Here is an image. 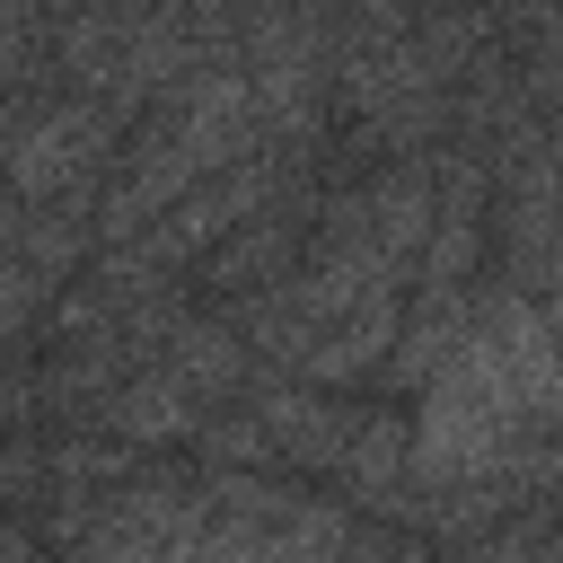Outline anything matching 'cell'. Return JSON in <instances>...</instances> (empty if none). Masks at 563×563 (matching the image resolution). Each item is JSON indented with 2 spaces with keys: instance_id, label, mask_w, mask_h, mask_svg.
Returning <instances> with one entry per match:
<instances>
[{
  "instance_id": "obj_1",
  "label": "cell",
  "mask_w": 563,
  "mask_h": 563,
  "mask_svg": "<svg viewBox=\"0 0 563 563\" xmlns=\"http://www.w3.org/2000/svg\"><path fill=\"white\" fill-rule=\"evenodd\" d=\"M255 150H273V132H264V106H255L246 62H202V70H194L185 88H167V97L141 114V132L123 141V158H114V176H106V202H97L106 246H132L158 211H176L194 185H211L220 167H238V158H255Z\"/></svg>"
},
{
  "instance_id": "obj_2",
  "label": "cell",
  "mask_w": 563,
  "mask_h": 563,
  "mask_svg": "<svg viewBox=\"0 0 563 563\" xmlns=\"http://www.w3.org/2000/svg\"><path fill=\"white\" fill-rule=\"evenodd\" d=\"M141 123L106 97H35V106H9L0 123V158H9V194L18 202H106V176L123 158Z\"/></svg>"
},
{
  "instance_id": "obj_3",
  "label": "cell",
  "mask_w": 563,
  "mask_h": 563,
  "mask_svg": "<svg viewBox=\"0 0 563 563\" xmlns=\"http://www.w3.org/2000/svg\"><path fill=\"white\" fill-rule=\"evenodd\" d=\"M9 273H0V325L9 343H35V325L53 317V299L106 255L97 202H18L9 194Z\"/></svg>"
}]
</instances>
